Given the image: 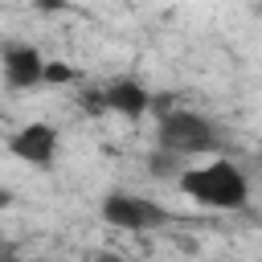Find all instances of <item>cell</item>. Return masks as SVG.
Returning a JSON list of instances; mask_svg holds the SVG:
<instances>
[{
    "label": "cell",
    "mask_w": 262,
    "mask_h": 262,
    "mask_svg": "<svg viewBox=\"0 0 262 262\" xmlns=\"http://www.w3.org/2000/svg\"><path fill=\"white\" fill-rule=\"evenodd\" d=\"M78 78H82L78 66H70V61H49V57H45V78H41V86H70V82H78Z\"/></svg>",
    "instance_id": "cell-7"
},
{
    "label": "cell",
    "mask_w": 262,
    "mask_h": 262,
    "mask_svg": "<svg viewBox=\"0 0 262 262\" xmlns=\"http://www.w3.org/2000/svg\"><path fill=\"white\" fill-rule=\"evenodd\" d=\"M184 168H188V164H180L176 156H168V151H160V147H156V151L147 156V172H151V176H164V180H176V176H180Z\"/></svg>",
    "instance_id": "cell-8"
},
{
    "label": "cell",
    "mask_w": 262,
    "mask_h": 262,
    "mask_svg": "<svg viewBox=\"0 0 262 262\" xmlns=\"http://www.w3.org/2000/svg\"><path fill=\"white\" fill-rule=\"evenodd\" d=\"M98 90H102V106H106L111 115H123V119H143V115L151 111V98H156L139 78H127V74L102 82Z\"/></svg>",
    "instance_id": "cell-6"
},
{
    "label": "cell",
    "mask_w": 262,
    "mask_h": 262,
    "mask_svg": "<svg viewBox=\"0 0 262 262\" xmlns=\"http://www.w3.org/2000/svg\"><path fill=\"white\" fill-rule=\"evenodd\" d=\"M78 106H82L86 115H106V106H102V90H98V86H86V90L78 94Z\"/></svg>",
    "instance_id": "cell-9"
},
{
    "label": "cell",
    "mask_w": 262,
    "mask_h": 262,
    "mask_svg": "<svg viewBox=\"0 0 262 262\" xmlns=\"http://www.w3.org/2000/svg\"><path fill=\"white\" fill-rule=\"evenodd\" d=\"M90 262H123L115 250H98V254H90Z\"/></svg>",
    "instance_id": "cell-10"
},
{
    "label": "cell",
    "mask_w": 262,
    "mask_h": 262,
    "mask_svg": "<svg viewBox=\"0 0 262 262\" xmlns=\"http://www.w3.org/2000/svg\"><path fill=\"white\" fill-rule=\"evenodd\" d=\"M98 217L111 225V229H127V233H147V229H160L172 213L151 201V196H139V192H127V188H111L98 205Z\"/></svg>",
    "instance_id": "cell-3"
},
{
    "label": "cell",
    "mask_w": 262,
    "mask_h": 262,
    "mask_svg": "<svg viewBox=\"0 0 262 262\" xmlns=\"http://www.w3.org/2000/svg\"><path fill=\"white\" fill-rule=\"evenodd\" d=\"M176 188L196 201L201 209H217V213H237L250 205V180L233 160H213V164H188L176 176Z\"/></svg>",
    "instance_id": "cell-1"
},
{
    "label": "cell",
    "mask_w": 262,
    "mask_h": 262,
    "mask_svg": "<svg viewBox=\"0 0 262 262\" xmlns=\"http://www.w3.org/2000/svg\"><path fill=\"white\" fill-rule=\"evenodd\" d=\"M57 127L53 123H25V127H16L12 135H8V156H16L20 164H33V168H41V172H49L53 168V160H57Z\"/></svg>",
    "instance_id": "cell-5"
},
{
    "label": "cell",
    "mask_w": 262,
    "mask_h": 262,
    "mask_svg": "<svg viewBox=\"0 0 262 262\" xmlns=\"http://www.w3.org/2000/svg\"><path fill=\"white\" fill-rule=\"evenodd\" d=\"M156 143H160V151H168L176 160H192V156H213L221 147V131L209 115H201L192 106H160Z\"/></svg>",
    "instance_id": "cell-2"
},
{
    "label": "cell",
    "mask_w": 262,
    "mask_h": 262,
    "mask_svg": "<svg viewBox=\"0 0 262 262\" xmlns=\"http://www.w3.org/2000/svg\"><path fill=\"white\" fill-rule=\"evenodd\" d=\"M0 78L8 90H37L45 78V53L33 41H4L0 45Z\"/></svg>",
    "instance_id": "cell-4"
}]
</instances>
